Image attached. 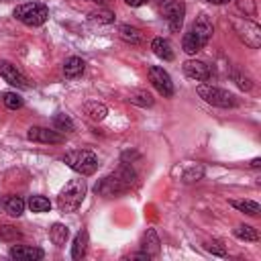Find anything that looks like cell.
<instances>
[{
    "mask_svg": "<svg viewBox=\"0 0 261 261\" xmlns=\"http://www.w3.org/2000/svg\"><path fill=\"white\" fill-rule=\"evenodd\" d=\"M135 179H137V173L133 167L128 165H120L114 173L106 175L98 186H96V194L100 196H106V198H112V196H118L126 190H130L135 186Z\"/></svg>",
    "mask_w": 261,
    "mask_h": 261,
    "instance_id": "obj_1",
    "label": "cell"
},
{
    "mask_svg": "<svg viewBox=\"0 0 261 261\" xmlns=\"http://www.w3.org/2000/svg\"><path fill=\"white\" fill-rule=\"evenodd\" d=\"M84 196H86V181L82 177L80 179H71L59 192V196H57V208L61 212H75L80 208V204L84 202Z\"/></svg>",
    "mask_w": 261,
    "mask_h": 261,
    "instance_id": "obj_2",
    "label": "cell"
},
{
    "mask_svg": "<svg viewBox=\"0 0 261 261\" xmlns=\"http://www.w3.org/2000/svg\"><path fill=\"white\" fill-rule=\"evenodd\" d=\"M63 163L71 167L80 175H92L98 169V157L92 151L80 149V151H69L63 155Z\"/></svg>",
    "mask_w": 261,
    "mask_h": 261,
    "instance_id": "obj_3",
    "label": "cell"
},
{
    "mask_svg": "<svg viewBox=\"0 0 261 261\" xmlns=\"http://www.w3.org/2000/svg\"><path fill=\"white\" fill-rule=\"evenodd\" d=\"M14 18L27 27H41L49 18V8L39 2H27L14 8Z\"/></svg>",
    "mask_w": 261,
    "mask_h": 261,
    "instance_id": "obj_4",
    "label": "cell"
},
{
    "mask_svg": "<svg viewBox=\"0 0 261 261\" xmlns=\"http://www.w3.org/2000/svg\"><path fill=\"white\" fill-rule=\"evenodd\" d=\"M196 92H198V96H200L204 102H208V104H212V106H218V108H232V106L239 104L237 96H232L230 92L220 90V88H216V86L200 84V86L196 88Z\"/></svg>",
    "mask_w": 261,
    "mask_h": 261,
    "instance_id": "obj_5",
    "label": "cell"
},
{
    "mask_svg": "<svg viewBox=\"0 0 261 261\" xmlns=\"http://www.w3.org/2000/svg\"><path fill=\"white\" fill-rule=\"evenodd\" d=\"M159 12L167 20L171 31H179L181 29L184 14H186V6H184L181 0H161L159 2Z\"/></svg>",
    "mask_w": 261,
    "mask_h": 261,
    "instance_id": "obj_6",
    "label": "cell"
},
{
    "mask_svg": "<svg viewBox=\"0 0 261 261\" xmlns=\"http://www.w3.org/2000/svg\"><path fill=\"white\" fill-rule=\"evenodd\" d=\"M149 82L153 84V88L165 96V98H171L173 96V82L169 77V73L163 69V67H157V65H151L149 67Z\"/></svg>",
    "mask_w": 261,
    "mask_h": 261,
    "instance_id": "obj_7",
    "label": "cell"
},
{
    "mask_svg": "<svg viewBox=\"0 0 261 261\" xmlns=\"http://www.w3.org/2000/svg\"><path fill=\"white\" fill-rule=\"evenodd\" d=\"M234 29H237L239 37L245 41V45H249L251 49H257L261 45V29H259V24H255L251 20H237Z\"/></svg>",
    "mask_w": 261,
    "mask_h": 261,
    "instance_id": "obj_8",
    "label": "cell"
},
{
    "mask_svg": "<svg viewBox=\"0 0 261 261\" xmlns=\"http://www.w3.org/2000/svg\"><path fill=\"white\" fill-rule=\"evenodd\" d=\"M0 75H2L4 82H8L10 86H14V88H18V90H29V88H31L29 80L24 77V73L18 71L16 65H12L10 61H4V59L0 61Z\"/></svg>",
    "mask_w": 261,
    "mask_h": 261,
    "instance_id": "obj_9",
    "label": "cell"
},
{
    "mask_svg": "<svg viewBox=\"0 0 261 261\" xmlns=\"http://www.w3.org/2000/svg\"><path fill=\"white\" fill-rule=\"evenodd\" d=\"M184 73L196 82H208L212 77V69L210 65H206L204 61H198V59H188L184 61Z\"/></svg>",
    "mask_w": 261,
    "mask_h": 261,
    "instance_id": "obj_10",
    "label": "cell"
},
{
    "mask_svg": "<svg viewBox=\"0 0 261 261\" xmlns=\"http://www.w3.org/2000/svg\"><path fill=\"white\" fill-rule=\"evenodd\" d=\"M29 141H35V143H47V145H59L63 143V137L57 133V130H49L45 126H31L29 133H27Z\"/></svg>",
    "mask_w": 261,
    "mask_h": 261,
    "instance_id": "obj_11",
    "label": "cell"
},
{
    "mask_svg": "<svg viewBox=\"0 0 261 261\" xmlns=\"http://www.w3.org/2000/svg\"><path fill=\"white\" fill-rule=\"evenodd\" d=\"M43 249L39 247H29V245H16L10 249V257L16 261H39L43 259Z\"/></svg>",
    "mask_w": 261,
    "mask_h": 261,
    "instance_id": "obj_12",
    "label": "cell"
},
{
    "mask_svg": "<svg viewBox=\"0 0 261 261\" xmlns=\"http://www.w3.org/2000/svg\"><path fill=\"white\" fill-rule=\"evenodd\" d=\"M190 31H194V33L202 39V43L206 45V43L212 39L214 27H212V20L208 18V14H200V16L194 20V24H192V29H190Z\"/></svg>",
    "mask_w": 261,
    "mask_h": 261,
    "instance_id": "obj_13",
    "label": "cell"
},
{
    "mask_svg": "<svg viewBox=\"0 0 261 261\" xmlns=\"http://www.w3.org/2000/svg\"><path fill=\"white\" fill-rule=\"evenodd\" d=\"M151 49H153V53H155L159 59H163V61H171V59L175 57V53H173V49H171V43H169L167 39H163V37H155V39L151 41Z\"/></svg>",
    "mask_w": 261,
    "mask_h": 261,
    "instance_id": "obj_14",
    "label": "cell"
},
{
    "mask_svg": "<svg viewBox=\"0 0 261 261\" xmlns=\"http://www.w3.org/2000/svg\"><path fill=\"white\" fill-rule=\"evenodd\" d=\"M141 249H143V253L149 255V259L159 255V239H157V232H155L153 228H147V232L143 234V239H141Z\"/></svg>",
    "mask_w": 261,
    "mask_h": 261,
    "instance_id": "obj_15",
    "label": "cell"
},
{
    "mask_svg": "<svg viewBox=\"0 0 261 261\" xmlns=\"http://www.w3.org/2000/svg\"><path fill=\"white\" fill-rule=\"evenodd\" d=\"M84 69H86V63H84V59H82V57H67V59H65V63H63V75H65V77H69V80H73V77L82 75V73H84Z\"/></svg>",
    "mask_w": 261,
    "mask_h": 261,
    "instance_id": "obj_16",
    "label": "cell"
},
{
    "mask_svg": "<svg viewBox=\"0 0 261 261\" xmlns=\"http://www.w3.org/2000/svg\"><path fill=\"white\" fill-rule=\"evenodd\" d=\"M86 251H88V230L82 228L75 239H73V247H71V257L73 259H84L86 257Z\"/></svg>",
    "mask_w": 261,
    "mask_h": 261,
    "instance_id": "obj_17",
    "label": "cell"
},
{
    "mask_svg": "<svg viewBox=\"0 0 261 261\" xmlns=\"http://www.w3.org/2000/svg\"><path fill=\"white\" fill-rule=\"evenodd\" d=\"M181 47H184V51H186L188 55H194V53H198V51L204 47V43H202V39H200L194 31H188V33L184 35V39H181Z\"/></svg>",
    "mask_w": 261,
    "mask_h": 261,
    "instance_id": "obj_18",
    "label": "cell"
},
{
    "mask_svg": "<svg viewBox=\"0 0 261 261\" xmlns=\"http://www.w3.org/2000/svg\"><path fill=\"white\" fill-rule=\"evenodd\" d=\"M2 206L10 216H20L24 212V200L20 196H6L2 200Z\"/></svg>",
    "mask_w": 261,
    "mask_h": 261,
    "instance_id": "obj_19",
    "label": "cell"
},
{
    "mask_svg": "<svg viewBox=\"0 0 261 261\" xmlns=\"http://www.w3.org/2000/svg\"><path fill=\"white\" fill-rule=\"evenodd\" d=\"M49 237H51L53 245L63 247V245L67 243V239H69V228H67L65 224H61V222H55V224L49 228Z\"/></svg>",
    "mask_w": 261,
    "mask_h": 261,
    "instance_id": "obj_20",
    "label": "cell"
},
{
    "mask_svg": "<svg viewBox=\"0 0 261 261\" xmlns=\"http://www.w3.org/2000/svg\"><path fill=\"white\" fill-rule=\"evenodd\" d=\"M118 35H120L122 41H126V43H130V45H139V43L143 41L141 31L135 29V27H130V24H120V27H118Z\"/></svg>",
    "mask_w": 261,
    "mask_h": 261,
    "instance_id": "obj_21",
    "label": "cell"
},
{
    "mask_svg": "<svg viewBox=\"0 0 261 261\" xmlns=\"http://www.w3.org/2000/svg\"><path fill=\"white\" fill-rule=\"evenodd\" d=\"M84 112L92 118V120H104V116L108 114V108L102 102H86L84 104Z\"/></svg>",
    "mask_w": 261,
    "mask_h": 261,
    "instance_id": "obj_22",
    "label": "cell"
},
{
    "mask_svg": "<svg viewBox=\"0 0 261 261\" xmlns=\"http://www.w3.org/2000/svg\"><path fill=\"white\" fill-rule=\"evenodd\" d=\"M230 206H234L237 210H241L249 216H257L259 210H261V206L255 200H230Z\"/></svg>",
    "mask_w": 261,
    "mask_h": 261,
    "instance_id": "obj_23",
    "label": "cell"
},
{
    "mask_svg": "<svg viewBox=\"0 0 261 261\" xmlns=\"http://www.w3.org/2000/svg\"><path fill=\"white\" fill-rule=\"evenodd\" d=\"M128 102L137 104V106H151L153 104V96L147 90H133L128 94Z\"/></svg>",
    "mask_w": 261,
    "mask_h": 261,
    "instance_id": "obj_24",
    "label": "cell"
},
{
    "mask_svg": "<svg viewBox=\"0 0 261 261\" xmlns=\"http://www.w3.org/2000/svg\"><path fill=\"white\" fill-rule=\"evenodd\" d=\"M234 237L237 239H241V241H259V232H257V228H253L251 224H239L237 228H234Z\"/></svg>",
    "mask_w": 261,
    "mask_h": 261,
    "instance_id": "obj_25",
    "label": "cell"
},
{
    "mask_svg": "<svg viewBox=\"0 0 261 261\" xmlns=\"http://www.w3.org/2000/svg\"><path fill=\"white\" fill-rule=\"evenodd\" d=\"M90 20L98 22V24H110L114 20V12L108 10V8H98V10L90 12Z\"/></svg>",
    "mask_w": 261,
    "mask_h": 261,
    "instance_id": "obj_26",
    "label": "cell"
},
{
    "mask_svg": "<svg viewBox=\"0 0 261 261\" xmlns=\"http://www.w3.org/2000/svg\"><path fill=\"white\" fill-rule=\"evenodd\" d=\"M29 208H31L33 212H49L51 202H49V198H45V196H31V198H29Z\"/></svg>",
    "mask_w": 261,
    "mask_h": 261,
    "instance_id": "obj_27",
    "label": "cell"
},
{
    "mask_svg": "<svg viewBox=\"0 0 261 261\" xmlns=\"http://www.w3.org/2000/svg\"><path fill=\"white\" fill-rule=\"evenodd\" d=\"M20 239V230L12 224H0V241L4 243H12V241H18Z\"/></svg>",
    "mask_w": 261,
    "mask_h": 261,
    "instance_id": "obj_28",
    "label": "cell"
},
{
    "mask_svg": "<svg viewBox=\"0 0 261 261\" xmlns=\"http://www.w3.org/2000/svg\"><path fill=\"white\" fill-rule=\"evenodd\" d=\"M53 128H55V130L71 133V130H73V122H71V118L65 116V114H55V116H53Z\"/></svg>",
    "mask_w": 261,
    "mask_h": 261,
    "instance_id": "obj_29",
    "label": "cell"
},
{
    "mask_svg": "<svg viewBox=\"0 0 261 261\" xmlns=\"http://www.w3.org/2000/svg\"><path fill=\"white\" fill-rule=\"evenodd\" d=\"M2 102H4V106L10 108V110H16V108L22 106V98H20L16 92H4V94H2Z\"/></svg>",
    "mask_w": 261,
    "mask_h": 261,
    "instance_id": "obj_30",
    "label": "cell"
},
{
    "mask_svg": "<svg viewBox=\"0 0 261 261\" xmlns=\"http://www.w3.org/2000/svg\"><path fill=\"white\" fill-rule=\"evenodd\" d=\"M230 75H232V80L237 82V86H239L241 90H245V92H249V90L253 88V82H251V77H249V75H245V73H241L239 69H234V71H232Z\"/></svg>",
    "mask_w": 261,
    "mask_h": 261,
    "instance_id": "obj_31",
    "label": "cell"
},
{
    "mask_svg": "<svg viewBox=\"0 0 261 261\" xmlns=\"http://www.w3.org/2000/svg\"><path fill=\"white\" fill-rule=\"evenodd\" d=\"M204 175V167H190L188 171H184V175H181V179L186 181V184H192V181H198L200 177Z\"/></svg>",
    "mask_w": 261,
    "mask_h": 261,
    "instance_id": "obj_32",
    "label": "cell"
},
{
    "mask_svg": "<svg viewBox=\"0 0 261 261\" xmlns=\"http://www.w3.org/2000/svg\"><path fill=\"white\" fill-rule=\"evenodd\" d=\"M204 247H206V251H210L212 255H220V257L226 255V247H224L220 241H208Z\"/></svg>",
    "mask_w": 261,
    "mask_h": 261,
    "instance_id": "obj_33",
    "label": "cell"
},
{
    "mask_svg": "<svg viewBox=\"0 0 261 261\" xmlns=\"http://www.w3.org/2000/svg\"><path fill=\"white\" fill-rule=\"evenodd\" d=\"M237 4H239V8H241V10H245V14L255 16L257 8H255V2H253V0H239Z\"/></svg>",
    "mask_w": 261,
    "mask_h": 261,
    "instance_id": "obj_34",
    "label": "cell"
},
{
    "mask_svg": "<svg viewBox=\"0 0 261 261\" xmlns=\"http://www.w3.org/2000/svg\"><path fill=\"white\" fill-rule=\"evenodd\" d=\"M128 6H141V4H145L147 0H124Z\"/></svg>",
    "mask_w": 261,
    "mask_h": 261,
    "instance_id": "obj_35",
    "label": "cell"
},
{
    "mask_svg": "<svg viewBox=\"0 0 261 261\" xmlns=\"http://www.w3.org/2000/svg\"><path fill=\"white\" fill-rule=\"evenodd\" d=\"M249 165H251L253 169H259V167H261V159H259V157H255V159H253Z\"/></svg>",
    "mask_w": 261,
    "mask_h": 261,
    "instance_id": "obj_36",
    "label": "cell"
},
{
    "mask_svg": "<svg viewBox=\"0 0 261 261\" xmlns=\"http://www.w3.org/2000/svg\"><path fill=\"white\" fill-rule=\"evenodd\" d=\"M206 2H210V4H224V2H228V0H206Z\"/></svg>",
    "mask_w": 261,
    "mask_h": 261,
    "instance_id": "obj_37",
    "label": "cell"
},
{
    "mask_svg": "<svg viewBox=\"0 0 261 261\" xmlns=\"http://www.w3.org/2000/svg\"><path fill=\"white\" fill-rule=\"evenodd\" d=\"M90 2H98V4H102V2H104V0H90Z\"/></svg>",
    "mask_w": 261,
    "mask_h": 261,
    "instance_id": "obj_38",
    "label": "cell"
}]
</instances>
